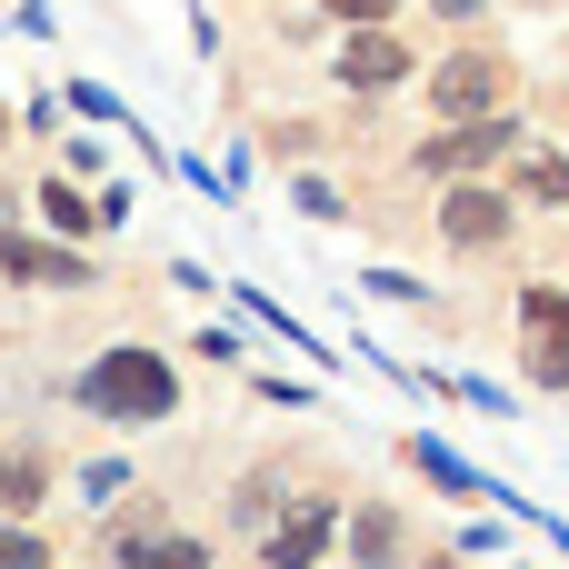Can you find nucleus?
Listing matches in <instances>:
<instances>
[{"instance_id": "nucleus-10", "label": "nucleus", "mask_w": 569, "mask_h": 569, "mask_svg": "<svg viewBox=\"0 0 569 569\" xmlns=\"http://www.w3.org/2000/svg\"><path fill=\"white\" fill-rule=\"evenodd\" d=\"M40 210H50V220H60V230H80V220H100V210H80V190H60V180H50V190H40Z\"/></svg>"}, {"instance_id": "nucleus-5", "label": "nucleus", "mask_w": 569, "mask_h": 569, "mask_svg": "<svg viewBox=\"0 0 569 569\" xmlns=\"http://www.w3.org/2000/svg\"><path fill=\"white\" fill-rule=\"evenodd\" d=\"M320 550H330V510H300L290 530H270V540H260V560H270V569H310Z\"/></svg>"}, {"instance_id": "nucleus-9", "label": "nucleus", "mask_w": 569, "mask_h": 569, "mask_svg": "<svg viewBox=\"0 0 569 569\" xmlns=\"http://www.w3.org/2000/svg\"><path fill=\"white\" fill-rule=\"evenodd\" d=\"M520 190L560 210V200H569V160H550V150H530V160H520Z\"/></svg>"}, {"instance_id": "nucleus-14", "label": "nucleus", "mask_w": 569, "mask_h": 569, "mask_svg": "<svg viewBox=\"0 0 569 569\" xmlns=\"http://www.w3.org/2000/svg\"><path fill=\"white\" fill-rule=\"evenodd\" d=\"M440 10H450V20H470V10H480V0H440Z\"/></svg>"}, {"instance_id": "nucleus-1", "label": "nucleus", "mask_w": 569, "mask_h": 569, "mask_svg": "<svg viewBox=\"0 0 569 569\" xmlns=\"http://www.w3.org/2000/svg\"><path fill=\"white\" fill-rule=\"evenodd\" d=\"M80 400H90L100 420H160V410L180 400V380L160 370V350H110V360L80 370Z\"/></svg>"}, {"instance_id": "nucleus-6", "label": "nucleus", "mask_w": 569, "mask_h": 569, "mask_svg": "<svg viewBox=\"0 0 569 569\" xmlns=\"http://www.w3.org/2000/svg\"><path fill=\"white\" fill-rule=\"evenodd\" d=\"M500 220H510V210H500L490 190H450V240L480 250V240H500Z\"/></svg>"}, {"instance_id": "nucleus-3", "label": "nucleus", "mask_w": 569, "mask_h": 569, "mask_svg": "<svg viewBox=\"0 0 569 569\" xmlns=\"http://www.w3.org/2000/svg\"><path fill=\"white\" fill-rule=\"evenodd\" d=\"M510 140H520V130H510V120H490V110H480V120H460V130H440V140H430V150H420V170H480V160H500V150H510Z\"/></svg>"}, {"instance_id": "nucleus-7", "label": "nucleus", "mask_w": 569, "mask_h": 569, "mask_svg": "<svg viewBox=\"0 0 569 569\" xmlns=\"http://www.w3.org/2000/svg\"><path fill=\"white\" fill-rule=\"evenodd\" d=\"M0 270H10V280H90L70 250H30V240H0Z\"/></svg>"}, {"instance_id": "nucleus-13", "label": "nucleus", "mask_w": 569, "mask_h": 569, "mask_svg": "<svg viewBox=\"0 0 569 569\" xmlns=\"http://www.w3.org/2000/svg\"><path fill=\"white\" fill-rule=\"evenodd\" d=\"M340 20H390V0H330Z\"/></svg>"}, {"instance_id": "nucleus-2", "label": "nucleus", "mask_w": 569, "mask_h": 569, "mask_svg": "<svg viewBox=\"0 0 569 569\" xmlns=\"http://www.w3.org/2000/svg\"><path fill=\"white\" fill-rule=\"evenodd\" d=\"M500 90H510V60H490V50H470V60H440V80H430L440 120H480V110H500Z\"/></svg>"}, {"instance_id": "nucleus-8", "label": "nucleus", "mask_w": 569, "mask_h": 569, "mask_svg": "<svg viewBox=\"0 0 569 569\" xmlns=\"http://www.w3.org/2000/svg\"><path fill=\"white\" fill-rule=\"evenodd\" d=\"M120 569H210L200 540H120Z\"/></svg>"}, {"instance_id": "nucleus-4", "label": "nucleus", "mask_w": 569, "mask_h": 569, "mask_svg": "<svg viewBox=\"0 0 569 569\" xmlns=\"http://www.w3.org/2000/svg\"><path fill=\"white\" fill-rule=\"evenodd\" d=\"M400 70H410V50H400V40L380 30V20H370V30H360V40L340 50V80H350V90H380V80H400Z\"/></svg>"}, {"instance_id": "nucleus-12", "label": "nucleus", "mask_w": 569, "mask_h": 569, "mask_svg": "<svg viewBox=\"0 0 569 569\" xmlns=\"http://www.w3.org/2000/svg\"><path fill=\"white\" fill-rule=\"evenodd\" d=\"M0 569H50V560H40V540H30V530H0Z\"/></svg>"}, {"instance_id": "nucleus-11", "label": "nucleus", "mask_w": 569, "mask_h": 569, "mask_svg": "<svg viewBox=\"0 0 569 569\" xmlns=\"http://www.w3.org/2000/svg\"><path fill=\"white\" fill-rule=\"evenodd\" d=\"M390 550H400V540H390V510H370V520H360V560L380 569V560H390Z\"/></svg>"}]
</instances>
